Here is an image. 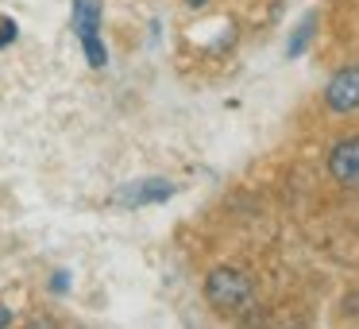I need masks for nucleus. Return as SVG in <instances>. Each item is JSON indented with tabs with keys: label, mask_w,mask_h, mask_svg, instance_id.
Returning <instances> with one entry per match:
<instances>
[{
	"label": "nucleus",
	"mask_w": 359,
	"mask_h": 329,
	"mask_svg": "<svg viewBox=\"0 0 359 329\" xmlns=\"http://www.w3.org/2000/svg\"><path fill=\"white\" fill-rule=\"evenodd\" d=\"M174 194H178V186L170 179H135V182H124L112 194V202L124 205V209H140V205H158Z\"/></svg>",
	"instance_id": "3"
},
{
	"label": "nucleus",
	"mask_w": 359,
	"mask_h": 329,
	"mask_svg": "<svg viewBox=\"0 0 359 329\" xmlns=\"http://www.w3.org/2000/svg\"><path fill=\"white\" fill-rule=\"evenodd\" d=\"M186 4H189V8H201V4H205V0H186Z\"/></svg>",
	"instance_id": "11"
},
{
	"label": "nucleus",
	"mask_w": 359,
	"mask_h": 329,
	"mask_svg": "<svg viewBox=\"0 0 359 329\" xmlns=\"http://www.w3.org/2000/svg\"><path fill=\"white\" fill-rule=\"evenodd\" d=\"M16 35H20V24L12 16H0V47H12L16 43Z\"/></svg>",
	"instance_id": "8"
},
{
	"label": "nucleus",
	"mask_w": 359,
	"mask_h": 329,
	"mask_svg": "<svg viewBox=\"0 0 359 329\" xmlns=\"http://www.w3.org/2000/svg\"><path fill=\"white\" fill-rule=\"evenodd\" d=\"M255 298V279L240 267H212L205 279V302L220 314H236Z\"/></svg>",
	"instance_id": "1"
},
{
	"label": "nucleus",
	"mask_w": 359,
	"mask_h": 329,
	"mask_svg": "<svg viewBox=\"0 0 359 329\" xmlns=\"http://www.w3.org/2000/svg\"><path fill=\"white\" fill-rule=\"evenodd\" d=\"M313 27H317V16H313V12H309V16L302 20V27H297V32H294V39L286 43V55H290V58H294V55H302V51H305V43H309Z\"/></svg>",
	"instance_id": "7"
},
{
	"label": "nucleus",
	"mask_w": 359,
	"mask_h": 329,
	"mask_svg": "<svg viewBox=\"0 0 359 329\" xmlns=\"http://www.w3.org/2000/svg\"><path fill=\"white\" fill-rule=\"evenodd\" d=\"M81 51H86V63L93 66V70H101V66L109 63V51H104V39H101V35H89V39H81Z\"/></svg>",
	"instance_id": "6"
},
{
	"label": "nucleus",
	"mask_w": 359,
	"mask_h": 329,
	"mask_svg": "<svg viewBox=\"0 0 359 329\" xmlns=\"http://www.w3.org/2000/svg\"><path fill=\"white\" fill-rule=\"evenodd\" d=\"M325 167H328V179L344 190H355L359 186V136H344L328 148L325 155Z\"/></svg>",
	"instance_id": "2"
},
{
	"label": "nucleus",
	"mask_w": 359,
	"mask_h": 329,
	"mask_svg": "<svg viewBox=\"0 0 359 329\" xmlns=\"http://www.w3.org/2000/svg\"><path fill=\"white\" fill-rule=\"evenodd\" d=\"M74 35L89 39V35H101V0H74Z\"/></svg>",
	"instance_id": "5"
},
{
	"label": "nucleus",
	"mask_w": 359,
	"mask_h": 329,
	"mask_svg": "<svg viewBox=\"0 0 359 329\" xmlns=\"http://www.w3.org/2000/svg\"><path fill=\"white\" fill-rule=\"evenodd\" d=\"M4 325H12V310H8L4 302H0V329H4Z\"/></svg>",
	"instance_id": "10"
},
{
	"label": "nucleus",
	"mask_w": 359,
	"mask_h": 329,
	"mask_svg": "<svg viewBox=\"0 0 359 329\" xmlns=\"http://www.w3.org/2000/svg\"><path fill=\"white\" fill-rule=\"evenodd\" d=\"M50 290H55V295H66V290H70V271H55V275H50Z\"/></svg>",
	"instance_id": "9"
},
{
	"label": "nucleus",
	"mask_w": 359,
	"mask_h": 329,
	"mask_svg": "<svg viewBox=\"0 0 359 329\" xmlns=\"http://www.w3.org/2000/svg\"><path fill=\"white\" fill-rule=\"evenodd\" d=\"M325 105H328V112H355L359 109V63L344 66V70H336L328 78Z\"/></svg>",
	"instance_id": "4"
}]
</instances>
